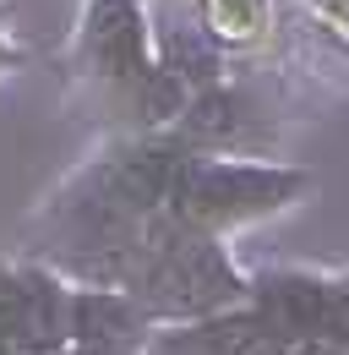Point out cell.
Here are the masks:
<instances>
[{"mask_svg":"<svg viewBox=\"0 0 349 355\" xmlns=\"http://www.w3.org/2000/svg\"><path fill=\"white\" fill-rule=\"evenodd\" d=\"M82 66L87 77L104 83H136L147 71L142 60V17L131 0H87V22H82Z\"/></svg>","mask_w":349,"mask_h":355,"instance_id":"cell-1","label":"cell"},{"mask_svg":"<svg viewBox=\"0 0 349 355\" xmlns=\"http://www.w3.org/2000/svg\"><path fill=\"white\" fill-rule=\"evenodd\" d=\"M208 17L224 39H251L262 28V0H208Z\"/></svg>","mask_w":349,"mask_h":355,"instance_id":"cell-2","label":"cell"},{"mask_svg":"<svg viewBox=\"0 0 349 355\" xmlns=\"http://www.w3.org/2000/svg\"><path fill=\"white\" fill-rule=\"evenodd\" d=\"M11 60H17V49L6 44V33H0V71H6V66H11Z\"/></svg>","mask_w":349,"mask_h":355,"instance_id":"cell-3","label":"cell"}]
</instances>
